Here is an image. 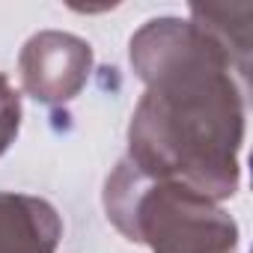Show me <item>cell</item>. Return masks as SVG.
<instances>
[{
    "label": "cell",
    "instance_id": "obj_4",
    "mask_svg": "<svg viewBox=\"0 0 253 253\" xmlns=\"http://www.w3.org/2000/svg\"><path fill=\"white\" fill-rule=\"evenodd\" d=\"M63 235L51 203L27 194H0V253H54Z\"/></svg>",
    "mask_w": 253,
    "mask_h": 253
},
{
    "label": "cell",
    "instance_id": "obj_5",
    "mask_svg": "<svg viewBox=\"0 0 253 253\" xmlns=\"http://www.w3.org/2000/svg\"><path fill=\"white\" fill-rule=\"evenodd\" d=\"M191 15L203 33H209L220 51L229 57L235 72L247 75V57H250V3H229V6H191Z\"/></svg>",
    "mask_w": 253,
    "mask_h": 253
},
{
    "label": "cell",
    "instance_id": "obj_6",
    "mask_svg": "<svg viewBox=\"0 0 253 253\" xmlns=\"http://www.w3.org/2000/svg\"><path fill=\"white\" fill-rule=\"evenodd\" d=\"M18 125H21V101L18 92L12 89V84L0 75V155L9 149V143L18 134Z\"/></svg>",
    "mask_w": 253,
    "mask_h": 253
},
{
    "label": "cell",
    "instance_id": "obj_1",
    "mask_svg": "<svg viewBox=\"0 0 253 253\" xmlns=\"http://www.w3.org/2000/svg\"><path fill=\"white\" fill-rule=\"evenodd\" d=\"M131 66L146 95L131 116L128 161L152 179L188 185L209 200L232 197L244 89L220 45L191 21L158 18L131 39Z\"/></svg>",
    "mask_w": 253,
    "mask_h": 253
},
{
    "label": "cell",
    "instance_id": "obj_2",
    "mask_svg": "<svg viewBox=\"0 0 253 253\" xmlns=\"http://www.w3.org/2000/svg\"><path fill=\"white\" fill-rule=\"evenodd\" d=\"M113 226L152 253H235L238 226L206 194L146 176L122 158L104 188Z\"/></svg>",
    "mask_w": 253,
    "mask_h": 253
},
{
    "label": "cell",
    "instance_id": "obj_3",
    "mask_svg": "<svg viewBox=\"0 0 253 253\" xmlns=\"http://www.w3.org/2000/svg\"><path fill=\"white\" fill-rule=\"evenodd\" d=\"M92 69V48L69 33H39L21 51L24 89L45 101L60 104L81 92Z\"/></svg>",
    "mask_w": 253,
    "mask_h": 253
}]
</instances>
